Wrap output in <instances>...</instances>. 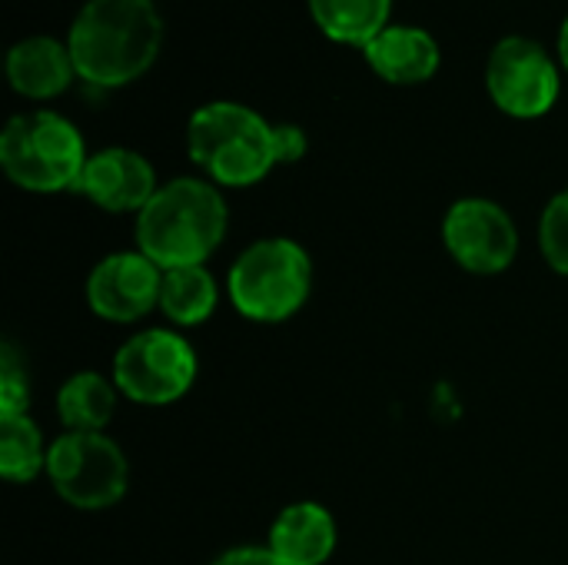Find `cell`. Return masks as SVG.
<instances>
[{"label":"cell","mask_w":568,"mask_h":565,"mask_svg":"<svg viewBox=\"0 0 568 565\" xmlns=\"http://www.w3.org/2000/svg\"><path fill=\"white\" fill-rule=\"evenodd\" d=\"M163 33L156 0H83L70 20L67 47L83 83L120 90L156 63Z\"/></svg>","instance_id":"1"},{"label":"cell","mask_w":568,"mask_h":565,"mask_svg":"<svg viewBox=\"0 0 568 565\" xmlns=\"http://www.w3.org/2000/svg\"><path fill=\"white\" fill-rule=\"evenodd\" d=\"M230 230V206L206 176H173L136 213V250L160 270L203 266Z\"/></svg>","instance_id":"2"},{"label":"cell","mask_w":568,"mask_h":565,"mask_svg":"<svg viewBox=\"0 0 568 565\" xmlns=\"http://www.w3.org/2000/svg\"><path fill=\"white\" fill-rule=\"evenodd\" d=\"M186 153L220 190L256 186L280 167L276 123L236 100H210L186 120Z\"/></svg>","instance_id":"3"},{"label":"cell","mask_w":568,"mask_h":565,"mask_svg":"<svg viewBox=\"0 0 568 565\" xmlns=\"http://www.w3.org/2000/svg\"><path fill=\"white\" fill-rule=\"evenodd\" d=\"M87 160L90 150L80 127L57 110L13 113L0 130V170L27 193L77 190Z\"/></svg>","instance_id":"4"},{"label":"cell","mask_w":568,"mask_h":565,"mask_svg":"<svg viewBox=\"0 0 568 565\" xmlns=\"http://www.w3.org/2000/svg\"><path fill=\"white\" fill-rule=\"evenodd\" d=\"M313 293V256L290 236L253 240L226 273V296L250 323H283Z\"/></svg>","instance_id":"5"},{"label":"cell","mask_w":568,"mask_h":565,"mask_svg":"<svg viewBox=\"0 0 568 565\" xmlns=\"http://www.w3.org/2000/svg\"><path fill=\"white\" fill-rule=\"evenodd\" d=\"M200 373L193 343L173 326H150L133 333L113 356V383L120 396L136 406L180 403Z\"/></svg>","instance_id":"6"},{"label":"cell","mask_w":568,"mask_h":565,"mask_svg":"<svg viewBox=\"0 0 568 565\" xmlns=\"http://www.w3.org/2000/svg\"><path fill=\"white\" fill-rule=\"evenodd\" d=\"M43 476L67 506L100 513L126 496L130 463L106 433H60L50 443Z\"/></svg>","instance_id":"7"},{"label":"cell","mask_w":568,"mask_h":565,"mask_svg":"<svg viewBox=\"0 0 568 565\" xmlns=\"http://www.w3.org/2000/svg\"><path fill=\"white\" fill-rule=\"evenodd\" d=\"M486 90L506 117L539 120L559 103L562 70L559 60L539 40L509 33L489 50Z\"/></svg>","instance_id":"8"},{"label":"cell","mask_w":568,"mask_h":565,"mask_svg":"<svg viewBox=\"0 0 568 565\" xmlns=\"http://www.w3.org/2000/svg\"><path fill=\"white\" fill-rule=\"evenodd\" d=\"M446 253L473 276H499L519 256L513 213L489 196H463L443 216Z\"/></svg>","instance_id":"9"},{"label":"cell","mask_w":568,"mask_h":565,"mask_svg":"<svg viewBox=\"0 0 568 565\" xmlns=\"http://www.w3.org/2000/svg\"><path fill=\"white\" fill-rule=\"evenodd\" d=\"M163 270L140 250L106 253L87 276V303L106 323H136L160 310Z\"/></svg>","instance_id":"10"},{"label":"cell","mask_w":568,"mask_h":565,"mask_svg":"<svg viewBox=\"0 0 568 565\" xmlns=\"http://www.w3.org/2000/svg\"><path fill=\"white\" fill-rule=\"evenodd\" d=\"M160 190L153 163L130 147H103L90 153L77 193L106 213H140Z\"/></svg>","instance_id":"11"},{"label":"cell","mask_w":568,"mask_h":565,"mask_svg":"<svg viewBox=\"0 0 568 565\" xmlns=\"http://www.w3.org/2000/svg\"><path fill=\"white\" fill-rule=\"evenodd\" d=\"M363 57L369 70L393 83V87H416L436 77L443 63L439 40L416 23H389L383 33H376L366 47Z\"/></svg>","instance_id":"12"},{"label":"cell","mask_w":568,"mask_h":565,"mask_svg":"<svg viewBox=\"0 0 568 565\" xmlns=\"http://www.w3.org/2000/svg\"><path fill=\"white\" fill-rule=\"evenodd\" d=\"M3 67H7V83L13 87V93L33 103H47L67 93V87L77 80V67H73L67 40L50 37V33H30L17 40L7 50Z\"/></svg>","instance_id":"13"},{"label":"cell","mask_w":568,"mask_h":565,"mask_svg":"<svg viewBox=\"0 0 568 565\" xmlns=\"http://www.w3.org/2000/svg\"><path fill=\"white\" fill-rule=\"evenodd\" d=\"M266 546L286 565H326L336 553V519L323 503H290L276 513Z\"/></svg>","instance_id":"14"},{"label":"cell","mask_w":568,"mask_h":565,"mask_svg":"<svg viewBox=\"0 0 568 565\" xmlns=\"http://www.w3.org/2000/svg\"><path fill=\"white\" fill-rule=\"evenodd\" d=\"M116 400L120 390L113 376H103L97 370L73 373L57 393V416L63 423V433H103L116 413Z\"/></svg>","instance_id":"15"},{"label":"cell","mask_w":568,"mask_h":565,"mask_svg":"<svg viewBox=\"0 0 568 565\" xmlns=\"http://www.w3.org/2000/svg\"><path fill=\"white\" fill-rule=\"evenodd\" d=\"M220 306V283L210 273V266H176L163 270L160 286V313L173 330H190L206 323Z\"/></svg>","instance_id":"16"},{"label":"cell","mask_w":568,"mask_h":565,"mask_svg":"<svg viewBox=\"0 0 568 565\" xmlns=\"http://www.w3.org/2000/svg\"><path fill=\"white\" fill-rule=\"evenodd\" d=\"M323 37L346 47H366L393 23V0H306Z\"/></svg>","instance_id":"17"},{"label":"cell","mask_w":568,"mask_h":565,"mask_svg":"<svg viewBox=\"0 0 568 565\" xmlns=\"http://www.w3.org/2000/svg\"><path fill=\"white\" fill-rule=\"evenodd\" d=\"M47 453L40 426L30 416H7L0 420V476L13 486L33 483L47 473Z\"/></svg>","instance_id":"18"},{"label":"cell","mask_w":568,"mask_h":565,"mask_svg":"<svg viewBox=\"0 0 568 565\" xmlns=\"http://www.w3.org/2000/svg\"><path fill=\"white\" fill-rule=\"evenodd\" d=\"M539 250L559 276H568V186L546 203L539 216Z\"/></svg>","instance_id":"19"},{"label":"cell","mask_w":568,"mask_h":565,"mask_svg":"<svg viewBox=\"0 0 568 565\" xmlns=\"http://www.w3.org/2000/svg\"><path fill=\"white\" fill-rule=\"evenodd\" d=\"M30 406V376L27 366L20 363L17 346L3 343L0 353V420L7 416H27Z\"/></svg>","instance_id":"20"},{"label":"cell","mask_w":568,"mask_h":565,"mask_svg":"<svg viewBox=\"0 0 568 565\" xmlns=\"http://www.w3.org/2000/svg\"><path fill=\"white\" fill-rule=\"evenodd\" d=\"M276 147H280V167L300 163L306 157V133L296 123H276Z\"/></svg>","instance_id":"21"},{"label":"cell","mask_w":568,"mask_h":565,"mask_svg":"<svg viewBox=\"0 0 568 565\" xmlns=\"http://www.w3.org/2000/svg\"><path fill=\"white\" fill-rule=\"evenodd\" d=\"M210 565H286L280 556L270 553V546H236L220 553Z\"/></svg>","instance_id":"22"},{"label":"cell","mask_w":568,"mask_h":565,"mask_svg":"<svg viewBox=\"0 0 568 565\" xmlns=\"http://www.w3.org/2000/svg\"><path fill=\"white\" fill-rule=\"evenodd\" d=\"M556 53H559V67L568 73V17L559 27V40H556Z\"/></svg>","instance_id":"23"}]
</instances>
